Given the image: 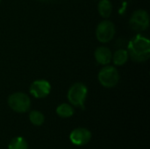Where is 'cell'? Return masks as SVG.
<instances>
[{
    "mask_svg": "<svg viewBox=\"0 0 150 149\" xmlns=\"http://www.w3.org/2000/svg\"><path fill=\"white\" fill-rule=\"evenodd\" d=\"M127 53L134 62L141 63L148 61L150 57L149 40L142 34L135 35L128 43Z\"/></svg>",
    "mask_w": 150,
    "mask_h": 149,
    "instance_id": "obj_1",
    "label": "cell"
},
{
    "mask_svg": "<svg viewBox=\"0 0 150 149\" xmlns=\"http://www.w3.org/2000/svg\"><path fill=\"white\" fill-rule=\"evenodd\" d=\"M98 79L99 83L105 88H113L120 81V74L115 66L105 65L98 72Z\"/></svg>",
    "mask_w": 150,
    "mask_h": 149,
    "instance_id": "obj_2",
    "label": "cell"
},
{
    "mask_svg": "<svg viewBox=\"0 0 150 149\" xmlns=\"http://www.w3.org/2000/svg\"><path fill=\"white\" fill-rule=\"evenodd\" d=\"M88 94V89L83 83H76L70 86L68 91L69 103L76 107H83Z\"/></svg>",
    "mask_w": 150,
    "mask_h": 149,
    "instance_id": "obj_3",
    "label": "cell"
},
{
    "mask_svg": "<svg viewBox=\"0 0 150 149\" xmlns=\"http://www.w3.org/2000/svg\"><path fill=\"white\" fill-rule=\"evenodd\" d=\"M10 108L18 113H24L29 111L31 107L30 97L23 92H15L9 96L7 99Z\"/></svg>",
    "mask_w": 150,
    "mask_h": 149,
    "instance_id": "obj_4",
    "label": "cell"
},
{
    "mask_svg": "<svg viewBox=\"0 0 150 149\" xmlns=\"http://www.w3.org/2000/svg\"><path fill=\"white\" fill-rule=\"evenodd\" d=\"M129 25L134 31L139 32L146 31L149 26V15L148 11L142 9L134 11L129 19Z\"/></svg>",
    "mask_w": 150,
    "mask_h": 149,
    "instance_id": "obj_5",
    "label": "cell"
},
{
    "mask_svg": "<svg viewBox=\"0 0 150 149\" xmlns=\"http://www.w3.org/2000/svg\"><path fill=\"white\" fill-rule=\"evenodd\" d=\"M115 25L110 20L101 21L96 28V37L101 43L110 42L115 35Z\"/></svg>",
    "mask_w": 150,
    "mask_h": 149,
    "instance_id": "obj_6",
    "label": "cell"
},
{
    "mask_svg": "<svg viewBox=\"0 0 150 149\" xmlns=\"http://www.w3.org/2000/svg\"><path fill=\"white\" fill-rule=\"evenodd\" d=\"M29 90L35 98H44L49 95L51 91V85L47 80H36L32 83Z\"/></svg>",
    "mask_w": 150,
    "mask_h": 149,
    "instance_id": "obj_7",
    "label": "cell"
},
{
    "mask_svg": "<svg viewBox=\"0 0 150 149\" xmlns=\"http://www.w3.org/2000/svg\"><path fill=\"white\" fill-rule=\"evenodd\" d=\"M91 138V132L86 128H76L71 132L69 135L70 141L76 146H83L87 144Z\"/></svg>",
    "mask_w": 150,
    "mask_h": 149,
    "instance_id": "obj_8",
    "label": "cell"
},
{
    "mask_svg": "<svg viewBox=\"0 0 150 149\" xmlns=\"http://www.w3.org/2000/svg\"><path fill=\"white\" fill-rule=\"evenodd\" d=\"M112 54L110 48L105 46L98 47L95 50V53H94V57H95L96 61L102 66L110 64L112 61Z\"/></svg>",
    "mask_w": 150,
    "mask_h": 149,
    "instance_id": "obj_9",
    "label": "cell"
},
{
    "mask_svg": "<svg viewBox=\"0 0 150 149\" xmlns=\"http://www.w3.org/2000/svg\"><path fill=\"white\" fill-rule=\"evenodd\" d=\"M128 53L126 49H118L112 54V61L113 62L114 66H123L128 61Z\"/></svg>",
    "mask_w": 150,
    "mask_h": 149,
    "instance_id": "obj_10",
    "label": "cell"
},
{
    "mask_svg": "<svg viewBox=\"0 0 150 149\" xmlns=\"http://www.w3.org/2000/svg\"><path fill=\"white\" fill-rule=\"evenodd\" d=\"M98 11L101 17L108 18L112 12V4L110 0H100L98 4Z\"/></svg>",
    "mask_w": 150,
    "mask_h": 149,
    "instance_id": "obj_11",
    "label": "cell"
},
{
    "mask_svg": "<svg viewBox=\"0 0 150 149\" xmlns=\"http://www.w3.org/2000/svg\"><path fill=\"white\" fill-rule=\"evenodd\" d=\"M56 113L62 118H69L74 114V109L69 104H62L56 108Z\"/></svg>",
    "mask_w": 150,
    "mask_h": 149,
    "instance_id": "obj_12",
    "label": "cell"
},
{
    "mask_svg": "<svg viewBox=\"0 0 150 149\" xmlns=\"http://www.w3.org/2000/svg\"><path fill=\"white\" fill-rule=\"evenodd\" d=\"M8 149H28V146L24 138L16 137L10 142Z\"/></svg>",
    "mask_w": 150,
    "mask_h": 149,
    "instance_id": "obj_13",
    "label": "cell"
},
{
    "mask_svg": "<svg viewBox=\"0 0 150 149\" xmlns=\"http://www.w3.org/2000/svg\"><path fill=\"white\" fill-rule=\"evenodd\" d=\"M29 119L34 126H41L45 120V118L40 112L32 111L29 114Z\"/></svg>",
    "mask_w": 150,
    "mask_h": 149,
    "instance_id": "obj_14",
    "label": "cell"
},
{
    "mask_svg": "<svg viewBox=\"0 0 150 149\" xmlns=\"http://www.w3.org/2000/svg\"><path fill=\"white\" fill-rule=\"evenodd\" d=\"M1 2H2V0H0V4H1Z\"/></svg>",
    "mask_w": 150,
    "mask_h": 149,
    "instance_id": "obj_15",
    "label": "cell"
}]
</instances>
